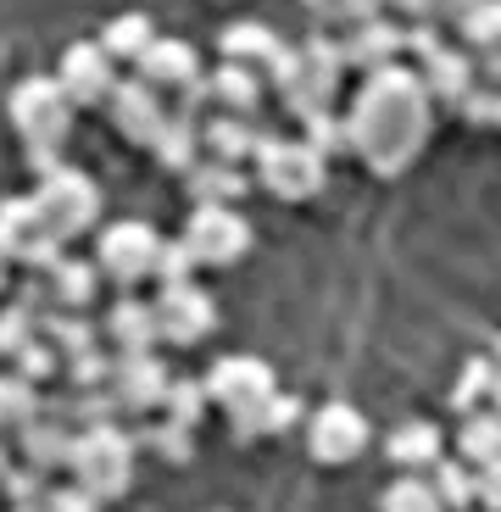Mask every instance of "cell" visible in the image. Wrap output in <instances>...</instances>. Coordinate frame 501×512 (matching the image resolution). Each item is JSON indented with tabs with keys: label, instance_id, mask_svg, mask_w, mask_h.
<instances>
[{
	"label": "cell",
	"instance_id": "cell-53",
	"mask_svg": "<svg viewBox=\"0 0 501 512\" xmlns=\"http://www.w3.org/2000/svg\"><path fill=\"white\" fill-rule=\"evenodd\" d=\"M496 362H501V334H496Z\"/></svg>",
	"mask_w": 501,
	"mask_h": 512
},
{
	"label": "cell",
	"instance_id": "cell-43",
	"mask_svg": "<svg viewBox=\"0 0 501 512\" xmlns=\"http://www.w3.org/2000/svg\"><path fill=\"white\" fill-rule=\"evenodd\" d=\"M62 373H67V384H106L112 357H106L101 346H84V351H73V357H62Z\"/></svg>",
	"mask_w": 501,
	"mask_h": 512
},
{
	"label": "cell",
	"instance_id": "cell-31",
	"mask_svg": "<svg viewBox=\"0 0 501 512\" xmlns=\"http://www.w3.org/2000/svg\"><path fill=\"white\" fill-rule=\"evenodd\" d=\"M45 412V396H39V384L23 379V373H0V435H17L28 418Z\"/></svg>",
	"mask_w": 501,
	"mask_h": 512
},
{
	"label": "cell",
	"instance_id": "cell-16",
	"mask_svg": "<svg viewBox=\"0 0 501 512\" xmlns=\"http://www.w3.org/2000/svg\"><path fill=\"white\" fill-rule=\"evenodd\" d=\"M401 51H407V28L390 23L385 12L368 17V23H351V34H346V62L357 67V73H379V67H390Z\"/></svg>",
	"mask_w": 501,
	"mask_h": 512
},
{
	"label": "cell",
	"instance_id": "cell-42",
	"mask_svg": "<svg viewBox=\"0 0 501 512\" xmlns=\"http://www.w3.org/2000/svg\"><path fill=\"white\" fill-rule=\"evenodd\" d=\"M490 384H496V362H468L463 379H457V390H451V407L457 412H474L490 401Z\"/></svg>",
	"mask_w": 501,
	"mask_h": 512
},
{
	"label": "cell",
	"instance_id": "cell-9",
	"mask_svg": "<svg viewBox=\"0 0 501 512\" xmlns=\"http://www.w3.org/2000/svg\"><path fill=\"white\" fill-rule=\"evenodd\" d=\"M346 67H351V62H346V39L312 34L307 45H301V78L284 90L290 112H296V117H312V112H323V106H334Z\"/></svg>",
	"mask_w": 501,
	"mask_h": 512
},
{
	"label": "cell",
	"instance_id": "cell-22",
	"mask_svg": "<svg viewBox=\"0 0 501 512\" xmlns=\"http://www.w3.org/2000/svg\"><path fill=\"white\" fill-rule=\"evenodd\" d=\"M385 457L396 462V468H412V474H429L440 462V429L435 423H424V418H407V423H396L385 435Z\"/></svg>",
	"mask_w": 501,
	"mask_h": 512
},
{
	"label": "cell",
	"instance_id": "cell-12",
	"mask_svg": "<svg viewBox=\"0 0 501 512\" xmlns=\"http://www.w3.org/2000/svg\"><path fill=\"white\" fill-rule=\"evenodd\" d=\"M56 78H62V90L73 95V106H106L117 90V56L106 51L101 39H78V45L62 51Z\"/></svg>",
	"mask_w": 501,
	"mask_h": 512
},
{
	"label": "cell",
	"instance_id": "cell-17",
	"mask_svg": "<svg viewBox=\"0 0 501 512\" xmlns=\"http://www.w3.org/2000/svg\"><path fill=\"white\" fill-rule=\"evenodd\" d=\"M17 457L34 462V468H45V474L67 468V457H73V423H67V418H51V412L28 418L23 429H17Z\"/></svg>",
	"mask_w": 501,
	"mask_h": 512
},
{
	"label": "cell",
	"instance_id": "cell-34",
	"mask_svg": "<svg viewBox=\"0 0 501 512\" xmlns=\"http://www.w3.org/2000/svg\"><path fill=\"white\" fill-rule=\"evenodd\" d=\"M134 440L151 446L156 457H167V462H190V451H195V429L179 423V418H167V412H156V423L145 429V435H134Z\"/></svg>",
	"mask_w": 501,
	"mask_h": 512
},
{
	"label": "cell",
	"instance_id": "cell-40",
	"mask_svg": "<svg viewBox=\"0 0 501 512\" xmlns=\"http://www.w3.org/2000/svg\"><path fill=\"white\" fill-rule=\"evenodd\" d=\"M45 468H34V462H12V468H6V474H0V490H6V496L17 501V507H45Z\"/></svg>",
	"mask_w": 501,
	"mask_h": 512
},
{
	"label": "cell",
	"instance_id": "cell-50",
	"mask_svg": "<svg viewBox=\"0 0 501 512\" xmlns=\"http://www.w3.org/2000/svg\"><path fill=\"white\" fill-rule=\"evenodd\" d=\"M307 6H312V12H318V17H323V12H329V0H307Z\"/></svg>",
	"mask_w": 501,
	"mask_h": 512
},
{
	"label": "cell",
	"instance_id": "cell-3",
	"mask_svg": "<svg viewBox=\"0 0 501 512\" xmlns=\"http://www.w3.org/2000/svg\"><path fill=\"white\" fill-rule=\"evenodd\" d=\"M134 457H140V440L129 429H117V418L90 423L73 435V457H67V474L90 490L95 501H117L134 485Z\"/></svg>",
	"mask_w": 501,
	"mask_h": 512
},
{
	"label": "cell",
	"instance_id": "cell-41",
	"mask_svg": "<svg viewBox=\"0 0 501 512\" xmlns=\"http://www.w3.org/2000/svg\"><path fill=\"white\" fill-rule=\"evenodd\" d=\"M12 362H17V373H23V379H34V384H45V379H56V373H62V351H56L51 334H34V340H28Z\"/></svg>",
	"mask_w": 501,
	"mask_h": 512
},
{
	"label": "cell",
	"instance_id": "cell-7",
	"mask_svg": "<svg viewBox=\"0 0 501 512\" xmlns=\"http://www.w3.org/2000/svg\"><path fill=\"white\" fill-rule=\"evenodd\" d=\"M62 234L45 223L34 195H12V201H0V256L6 262H23V268H51L56 256H62Z\"/></svg>",
	"mask_w": 501,
	"mask_h": 512
},
{
	"label": "cell",
	"instance_id": "cell-52",
	"mask_svg": "<svg viewBox=\"0 0 501 512\" xmlns=\"http://www.w3.org/2000/svg\"><path fill=\"white\" fill-rule=\"evenodd\" d=\"M496 123H501V84H496Z\"/></svg>",
	"mask_w": 501,
	"mask_h": 512
},
{
	"label": "cell",
	"instance_id": "cell-11",
	"mask_svg": "<svg viewBox=\"0 0 501 512\" xmlns=\"http://www.w3.org/2000/svg\"><path fill=\"white\" fill-rule=\"evenodd\" d=\"M156 323H162L167 346H201L206 334L218 329V301H212L195 279L162 284V295H156Z\"/></svg>",
	"mask_w": 501,
	"mask_h": 512
},
{
	"label": "cell",
	"instance_id": "cell-1",
	"mask_svg": "<svg viewBox=\"0 0 501 512\" xmlns=\"http://www.w3.org/2000/svg\"><path fill=\"white\" fill-rule=\"evenodd\" d=\"M346 134L368 173H379V179L407 173L435 134V95H429L424 73L396 62L379 73H362V90L351 95L346 112Z\"/></svg>",
	"mask_w": 501,
	"mask_h": 512
},
{
	"label": "cell",
	"instance_id": "cell-33",
	"mask_svg": "<svg viewBox=\"0 0 501 512\" xmlns=\"http://www.w3.org/2000/svg\"><path fill=\"white\" fill-rule=\"evenodd\" d=\"M379 507H385V512H435V507H446V501H440L435 479H424V474H412V468H407V474L379 496Z\"/></svg>",
	"mask_w": 501,
	"mask_h": 512
},
{
	"label": "cell",
	"instance_id": "cell-44",
	"mask_svg": "<svg viewBox=\"0 0 501 512\" xmlns=\"http://www.w3.org/2000/svg\"><path fill=\"white\" fill-rule=\"evenodd\" d=\"M195 273V256H190V245H162V262H156V284H184Z\"/></svg>",
	"mask_w": 501,
	"mask_h": 512
},
{
	"label": "cell",
	"instance_id": "cell-15",
	"mask_svg": "<svg viewBox=\"0 0 501 512\" xmlns=\"http://www.w3.org/2000/svg\"><path fill=\"white\" fill-rule=\"evenodd\" d=\"M206 390H212V407L245 412V407H257L262 396H273L279 379H273V368L262 357H218L212 373H206Z\"/></svg>",
	"mask_w": 501,
	"mask_h": 512
},
{
	"label": "cell",
	"instance_id": "cell-21",
	"mask_svg": "<svg viewBox=\"0 0 501 512\" xmlns=\"http://www.w3.org/2000/svg\"><path fill=\"white\" fill-rule=\"evenodd\" d=\"M257 145H262V128H257V117H245V112H223V117H212V123H201V151L206 156L251 162Z\"/></svg>",
	"mask_w": 501,
	"mask_h": 512
},
{
	"label": "cell",
	"instance_id": "cell-28",
	"mask_svg": "<svg viewBox=\"0 0 501 512\" xmlns=\"http://www.w3.org/2000/svg\"><path fill=\"white\" fill-rule=\"evenodd\" d=\"M457 451H463V462H474V468L496 462V457H501V412H496V407L463 412V435H457Z\"/></svg>",
	"mask_w": 501,
	"mask_h": 512
},
{
	"label": "cell",
	"instance_id": "cell-5",
	"mask_svg": "<svg viewBox=\"0 0 501 512\" xmlns=\"http://www.w3.org/2000/svg\"><path fill=\"white\" fill-rule=\"evenodd\" d=\"M34 201L62 240H78V234H90L101 223V190H95V179L78 173V167H67V162H56L51 173H39Z\"/></svg>",
	"mask_w": 501,
	"mask_h": 512
},
{
	"label": "cell",
	"instance_id": "cell-48",
	"mask_svg": "<svg viewBox=\"0 0 501 512\" xmlns=\"http://www.w3.org/2000/svg\"><path fill=\"white\" fill-rule=\"evenodd\" d=\"M479 73H485L490 84H501V45H490V51H479Z\"/></svg>",
	"mask_w": 501,
	"mask_h": 512
},
{
	"label": "cell",
	"instance_id": "cell-13",
	"mask_svg": "<svg viewBox=\"0 0 501 512\" xmlns=\"http://www.w3.org/2000/svg\"><path fill=\"white\" fill-rule=\"evenodd\" d=\"M112 128L123 134L129 145H156V134H162V123L173 112H167V95L156 90L151 78H117V90H112Z\"/></svg>",
	"mask_w": 501,
	"mask_h": 512
},
{
	"label": "cell",
	"instance_id": "cell-30",
	"mask_svg": "<svg viewBox=\"0 0 501 512\" xmlns=\"http://www.w3.org/2000/svg\"><path fill=\"white\" fill-rule=\"evenodd\" d=\"M39 329L56 340V351L62 357H73V351H84V346H101L106 334H101V323H90L84 318V307H51L45 318H39Z\"/></svg>",
	"mask_w": 501,
	"mask_h": 512
},
{
	"label": "cell",
	"instance_id": "cell-4",
	"mask_svg": "<svg viewBox=\"0 0 501 512\" xmlns=\"http://www.w3.org/2000/svg\"><path fill=\"white\" fill-rule=\"evenodd\" d=\"M251 162H257V184L273 201H312L329 173V156H318L307 140H279V134H262Z\"/></svg>",
	"mask_w": 501,
	"mask_h": 512
},
{
	"label": "cell",
	"instance_id": "cell-39",
	"mask_svg": "<svg viewBox=\"0 0 501 512\" xmlns=\"http://www.w3.org/2000/svg\"><path fill=\"white\" fill-rule=\"evenodd\" d=\"M206 407H212V390H206L201 379H173V384H167V401H162L167 418H179V423H190V429H201Z\"/></svg>",
	"mask_w": 501,
	"mask_h": 512
},
{
	"label": "cell",
	"instance_id": "cell-38",
	"mask_svg": "<svg viewBox=\"0 0 501 512\" xmlns=\"http://www.w3.org/2000/svg\"><path fill=\"white\" fill-rule=\"evenodd\" d=\"M301 140H307L318 156H340V151H351L346 117H334V106H323V112L301 117Z\"/></svg>",
	"mask_w": 501,
	"mask_h": 512
},
{
	"label": "cell",
	"instance_id": "cell-18",
	"mask_svg": "<svg viewBox=\"0 0 501 512\" xmlns=\"http://www.w3.org/2000/svg\"><path fill=\"white\" fill-rule=\"evenodd\" d=\"M134 73L151 78L156 90H184L195 73H201V56H195V45H184V39H151V51L134 62Z\"/></svg>",
	"mask_w": 501,
	"mask_h": 512
},
{
	"label": "cell",
	"instance_id": "cell-36",
	"mask_svg": "<svg viewBox=\"0 0 501 512\" xmlns=\"http://www.w3.org/2000/svg\"><path fill=\"white\" fill-rule=\"evenodd\" d=\"M457 34H463L468 51H490V45H501V0H474L463 12V23H457Z\"/></svg>",
	"mask_w": 501,
	"mask_h": 512
},
{
	"label": "cell",
	"instance_id": "cell-49",
	"mask_svg": "<svg viewBox=\"0 0 501 512\" xmlns=\"http://www.w3.org/2000/svg\"><path fill=\"white\" fill-rule=\"evenodd\" d=\"M490 407L501 412V362H496V384H490Z\"/></svg>",
	"mask_w": 501,
	"mask_h": 512
},
{
	"label": "cell",
	"instance_id": "cell-8",
	"mask_svg": "<svg viewBox=\"0 0 501 512\" xmlns=\"http://www.w3.org/2000/svg\"><path fill=\"white\" fill-rule=\"evenodd\" d=\"M184 245H190L195 268H234L245 251H251V229L234 206H218V201H201L184 223Z\"/></svg>",
	"mask_w": 501,
	"mask_h": 512
},
{
	"label": "cell",
	"instance_id": "cell-6",
	"mask_svg": "<svg viewBox=\"0 0 501 512\" xmlns=\"http://www.w3.org/2000/svg\"><path fill=\"white\" fill-rule=\"evenodd\" d=\"M162 234L151 229V223H112V229H101V240H95V262H101V273L117 284V290H140L145 279H156V262H162Z\"/></svg>",
	"mask_w": 501,
	"mask_h": 512
},
{
	"label": "cell",
	"instance_id": "cell-20",
	"mask_svg": "<svg viewBox=\"0 0 501 512\" xmlns=\"http://www.w3.org/2000/svg\"><path fill=\"white\" fill-rule=\"evenodd\" d=\"M101 334L112 340V351H151L156 340H162V323H156V307H145V301L123 295V301L106 312Z\"/></svg>",
	"mask_w": 501,
	"mask_h": 512
},
{
	"label": "cell",
	"instance_id": "cell-37",
	"mask_svg": "<svg viewBox=\"0 0 501 512\" xmlns=\"http://www.w3.org/2000/svg\"><path fill=\"white\" fill-rule=\"evenodd\" d=\"M39 318H45V312L28 307L23 295H17L12 307L0 312V357H17V351H23L34 334H45V329H39Z\"/></svg>",
	"mask_w": 501,
	"mask_h": 512
},
{
	"label": "cell",
	"instance_id": "cell-19",
	"mask_svg": "<svg viewBox=\"0 0 501 512\" xmlns=\"http://www.w3.org/2000/svg\"><path fill=\"white\" fill-rule=\"evenodd\" d=\"M424 84H429V95L435 101H451V106H463V95L474 90V73H479V62L468 51H457V45H440V51H429L424 56Z\"/></svg>",
	"mask_w": 501,
	"mask_h": 512
},
{
	"label": "cell",
	"instance_id": "cell-51",
	"mask_svg": "<svg viewBox=\"0 0 501 512\" xmlns=\"http://www.w3.org/2000/svg\"><path fill=\"white\" fill-rule=\"evenodd\" d=\"M0 290H6V256H0Z\"/></svg>",
	"mask_w": 501,
	"mask_h": 512
},
{
	"label": "cell",
	"instance_id": "cell-46",
	"mask_svg": "<svg viewBox=\"0 0 501 512\" xmlns=\"http://www.w3.org/2000/svg\"><path fill=\"white\" fill-rule=\"evenodd\" d=\"M479 501H485V507H501V457L479 468Z\"/></svg>",
	"mask_w": 501,
	"mask_h": 512
},
{
	"label": "cell",
	"instance_id": "cell-45",
	"mask_svg": "<svg viewBox=\"0 0 501 512\" xmlns=\"http://www.w3.org/2000/svg\"><path fill=\"white\" fill-rule=\"evenodd\" d=\"M45 507H56V512H67V507H73V512H90V507H101V501H95L90 490L73 479L67 490H45Z\"/></svg>",
	"mask_w": 501,
	"mask_h": 512
},
{
	"label": "cell",
	"instance_id": "cell-26",
	"mask_svg": "<svg viewBox=\"0 0 501 512\" xmlns=\"http://www.w3.org/2000/svg\"><path fill=\"white\" fill-rule=\"evenodd\" d=\"M45 279H51V301H56V307H90L95 290H101V262L56 256L51 268H45Z\"/></svg>",
	"mask_w": 501,
	"mask_h": 512
},
{
	"label": "cell",
	"instance_id": "cell-35",
	"mask_svg": "<svg viewBox=\"0 0 501 512\" xmlns=\"http://www.w3.org/2000/svg\"><path fill=\"white\" fill-rule=\"evenodd\" d=\"M429 479H435V490H440V501H446V507H468V501H479L474 462H446V457H440L435 468H429Z\"/></svg>",
	"mask_w": 501,
	"mask_h": 512
},
{
	"label": "cell",
	"instance_id": "cell-47",
	"mask_svg": "<svg viewBox=\"0 0 501 512\" xmlns=\"http://www.w3.org/2000/svg\"><path fill=\"white\" fill-rule=\"evenodd\" d=\"M390 6H396V12H407V17H435L440 12V0H390ZM440 23V17H435Z\"/></svg>",
	"mask_w": 501,
	"mask_h": 512
},
{
	"label": "cell",
	"instance_id": "cell-25",
	"mask_svg": "<svg viewBox=\"0 0 501 512\" xmlns=\"http://www.w3.org/2000/svg\"><path fill=\"white\" fill-rule=\"evenodd\" d=\"M190 201L201 206V201H218V206H234V201H245V173H240V162H223V156H212V162H195L190 173Z\"/></svg>",
	"mask_w": 501,
	"mask_h": 512
},
{
	"label": "cell",
	"instance_id": "cell-29",
	"mask_svg": "<svg viewBox=\"0 0 501 512\" xmlns=\"http://www.w3.org/2000/svg\"><path fill=\"white\" fill-rule=\"evenodd\" d=\"M284 39L273 34L268 23H229L223 28V39H218V51H223V62H251V67H268V56L279 51Z\"/></svg>",
	"mask_w": 501,
	"mask_h": 512
},
{
	"label": "cell",
	"instance_id": "cell-10",
	"mask_svg": "<svg viewBox=\"0 0 501 512\" xmlns=\"http://www.w3.org/2000/svg\"><path fill=\"white\" fill-rule=\"evenodd\" d=\"M167 368L156 362V346L151 351H117L112 357V373H106V390H112L117 412H129V418H151L162 412L167 401Z\"/></svg>",
	"mask_w": 501,
	"mask_h": 512
},
{
	"label": "cell",
	"instance_id": "cell-14",
	"mask_svg": "<svg viewBox=\"0 0 501 512\" xmlns=\"http://www.w3.org/2000/svg\"><path fill=\"white\" fill-rule=\"evenodd\" d=\"M368 440H373V423L362 418L351 401H334V407H323L318 418L307 423V451L318 462H329V468L357 462L362 451H368Z\"/></svg>",
	"mask_w": 501,
	"mask_h": 512
},
{
	"label": "cell",
	"instance_id": "cell-32",
	"mask_svg": "<svg viewBox=\"0 0 501 512\" xmlns=\"http://www.w3.org/2000/svg\"><path fill=\"white\" fill-rule=\"evenodd\" d=\"M151 39H156V23L145 12H123V17H112V23L101 28V45L117 56V62H140V56L151 51Z\"/></svg>",
	"mask_w": 501,
	"mask_h": 512
},
{
	"label": "cell",
	"instance_id": "cell-2",
	"mask_svg": "<svg viewBox=\"0 0 501 512\" xmlns=\"http://www.w3.org/2000/svg\"><path fill=\"white\" fill-rule=\"evenodd\" d=\"M73 95L62 90V78L56 73H34L23 78L12 90V101H6V117H12L17 140H23V156L34 173H51L56 162H62L67 140H73Z\"/></svg>",
	"mask_w": 501,
	"mask_h": 512
},
{
	"label": "cell",
	"instance_id": "cell-23",
	"mask_svg": "<svg viewBox=\"0 0 501 512\" xmlns=\"http://www.w3.org/2000/svg\"><path fill=\"white\" fill-rule=\"evenodd\" d=\"M234 418V435L240 440H268V435H290L301 423V401L296 396H284V390H273V396H262L257 407H245V412H229Z\"/></svg>",
	"mask_w": 501,
	"mask_h": 512
},
{
	"label": "cell",
	"instance_id": "cell-24",
	"mask_svg": "<svg viewBox=\"0 0 501 512\" xmlns=\"http://www.w3.org/2000/svg\"><path fill=\"white\" fill-rule=\"evenodd\" d=\"M262 90H268V78H262V67H251V62H223L218 73H212V101H218L223 112L257 117Z\"/></svg>",
	"mask_w": 501,
	"mask_h": 512
},
{
	"label": "cell",
	"instance_id": "cell-27",
	"mask_svg": "<svg viewBox=\"0 0 501 512\" xmlns=\"http://www.w3.org/2000/svg\"><path fill=\"white\" fill-rule=\"evenodd\" d=\"M156 162L162 167H173V173H190L195 162H201V123L195 117H184V112H173L162 123V134H156Z\"/></svg>",
	"mask_w": 501,
	"mask_h": 512
}]
</instances>
